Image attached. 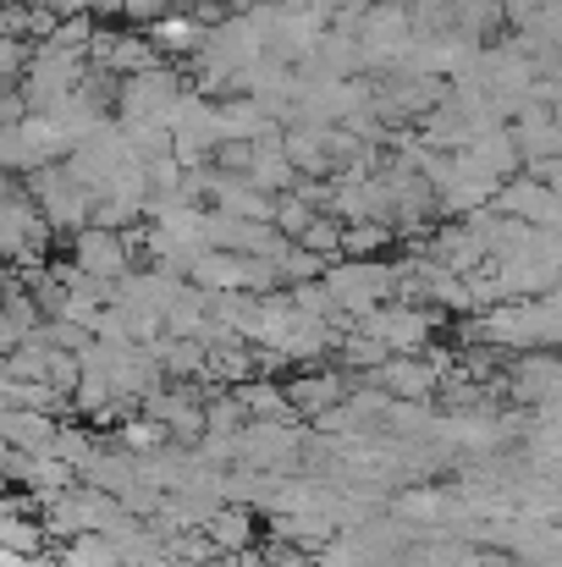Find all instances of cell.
Returning a JSON list of instances; mask_svg holds the SVG:
<instances>
[{"instance_id":"1","label":"cell","mask_w":562,"mask_h":567,"mask_svg":"<svg viewBox=\"0 0 562 567\" xmlns=\"http://www.w3.org/2000/svg\"><path fill=\"white\" fill-rule=\"evenodd\" d=\"M78 259H83L89 276H122V248H116L111 237H83Z\"/></svg>"}]
</instances>
